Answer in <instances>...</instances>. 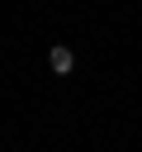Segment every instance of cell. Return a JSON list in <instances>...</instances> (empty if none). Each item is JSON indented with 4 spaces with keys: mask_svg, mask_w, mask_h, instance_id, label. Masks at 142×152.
Instances as JSON below:
<instances>
[{
    "mask_svg": "<svg viewBox=\"0 0 142 152\" xmlns=\"http://www.w3.org/2000/svg\"><path fill=\"white\" fill-rule=\"evenodd\" d=\"M52 66H57V71H71V52H66V48H52Z\"/></svg>",
    "mask_w": 142,
    "mask_h": 152,
    "instance_id": "cell-1",
    "label": "cell"
}]
</instances>
